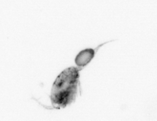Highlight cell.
<instances>
[{
    "label": "cell",
    "mask_w": 157,
    "mask_h": 121,
    "mask_svg": "<svg viewBox=\"0 0 157 121\" xmlns=\"http://www.w3.org/2000/svg\"><path fill=\"white\" fill-rule=\"evenodd\" d=\"M94 54V50L92 49L82 50L75 57V64L79 67L86 66L93 59Z\"/></svg>",
    "instance_id": "cell-2"
},
{
    "label": "cell",
    "mask_w": 157,
    "mask_h": 121,
    "mask_svg": "<svg viewBox=\"0 0 157 121\" xmlns=\"http://www.w3.org/2000/svg\"><path fill=\"white\" fill-rule=\"evenodd\" d=\"M78 78V70L75 67L67 68L57 77L53 84L50 96L55 108H64L74 101L77 94Z\"/></svg>",
    "instance_id": "cell-1"
}]
</instances>
